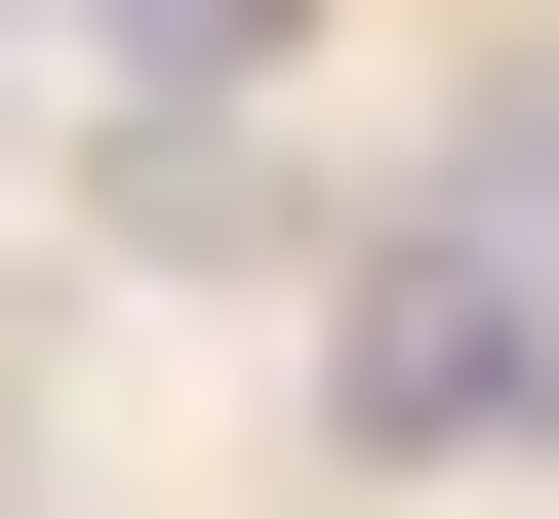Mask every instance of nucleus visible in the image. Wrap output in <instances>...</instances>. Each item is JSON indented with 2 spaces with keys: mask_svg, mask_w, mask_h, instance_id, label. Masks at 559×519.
Listing matches in <instances>:
<instances>
[{
  "mask_svg": "<svg viewBox=\"0 0 559 519\" xmlns=\"http://www.w3.org/2000/svg\"><path fill=\"white\" fill-rule=\"evenodd\" d=\"M320 439H400V480H520V439H559V280H520V240H400L360 320H320Z\"/></svg>",
  "mask_w": 559,
  "mask_h": 519,
  "instance_id": "f257e3e1",
  "label": "nucleus"
},
{
  "mask_svg": "<svg viewBox=\"0 0 559 519\" xmlns=\"http://www.w3.org/2000/svg\"><path fill=\"white\" fill-rule=\"evenodd\" d=\"M440 240H520V280H559V40H520L479 120H440Z\"/></svg>",
  "mask_w": 559,
  "mask_h": 519,
  "instance_id": "f03ea898",
  "label": "nucleus"
},
{
  "mask_svg": "<svg viewBox=\"0 0 559 519\" xmlns=\"http://www.w3.org/2000/svg\"><path fill=\"white\" fill-rule=\"evenodd\" d=\"M40 40H120V81H280V0H40Z\"/></svg>",
  "mask_w": 559,
  "mask_h": 519,
  "instance_id": "7ed1b4c3",
  "label": "nucleus"
},
{
  "mask_svg": "<svg viewBox=\"0 0 559 519\" xmlns=\"http://www.w3.org/2000/svg\"><path fill=\"white\" fill-rule=\"evenodd\" d=\"M0 120H40V81H0Z\"/></svg>",
  "mask_w": 559,
  "mask_h": 519,
  "instance_id": "20e7f679",
  "label": "nucleus"
}]
</instances>
